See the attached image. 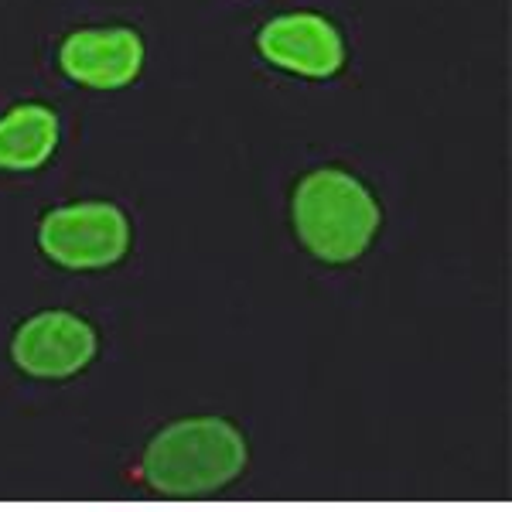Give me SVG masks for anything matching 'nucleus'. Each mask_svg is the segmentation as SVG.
Segmentation results:
<instances>
[{"mask_svg": "<svg viewBox=\"0 0 512 512\" xmlns=\"http://www.w3.org/2000/svg\"><path fill=\"white\" fill-rule=\"evenodd\" d=\"M246 468V441L229 420L192 417L164 427L147 444L144 478L154 492L188 499L229 485Z\"/></svg>", "mask_w": 512, "mask_h": 512, "instance_id": "nucleus-1", "label": "nucleus"}, {"mask_svg": "<svg viewBox=\"0 0 512 512\" xmlns=\"http://www.w3.org/2000/svg\"><path fill=\"white\" fill-rule=\"evenodd\" d=\"M294 226L315 256L328 263H349L376 236L379 205L359 178L338 168H321L297 185Z\"/></svg>", "mask_w": 512, "mask_h": 512, "instance_id": "nucleus-2", "label": "nucleus"}, {"mask_svg": "<svg viewBox=\"0 0 512 512\" xmlns=\"http://www.w3.org/2000/svg\"><path fill=\"white\" fill-rule=\"evenodd\" d=\"M41 250L69 270H99L127 253V216L110 202H79L48 212L38 229Z\"/></svg>", "mask_w": 512, "mask_h": 512, "instance_id": "nucleus-3", "label": "nucleus"}, {"mask_svg": "<svg viewBox=\"0 0 512 512\" xmlns=\"http://www.w3.org/2000/svg\"><path fill=\"white\" fill-rule=\"evenodd\" d=\"M11 352L28 376L65 379L89 366L96 355V332L69 311H45L18 328Z\"/></svg>", "mask_w": 512, "mask_h": 512, "instance_id": "nucleus-4", "label": "nucleus"}, {"mask_svg": "<svg viewBox=\"0 0 512 512\" xmlns=\"http://www.w3.org/2000/svg\"><path fill=\"white\" fill-rule=\"evenodd\" d=\"M260 52L280 69L311 79H328L342 69V35L318 14H284L260 31Z\"/></svg>", "mask_w": 512, "mask_h": 512, "instance_id": "nucleus-5", "label": "nucleus"}, {"mask_svg": "<svg viewBox=\"0 0 512 512\" xmlns=\"http://www.w3.org/2000/svg\"><path fill=\"white\" fill-rule=\"evenodd\" d=\"M144 65V41L130 28L76 31L62 45V69L82 86L120 89L137 79Z\"/></svg>", "mask_w": 512, "mask_h": 512, "instance_id": "nucleus-6", "label": "nucleus"}, {"mask_svg": "<svg viewBox=\"0 0 512 512\" xmlns=\"http://www.w3.org/2000/svg\"><path fill=\"white\" fill-rule=\"evenodd\" d=\"M59 144V117L48 106H14L0 120V168L35 171L55 154Z\"/></svg>", "mask_w": 512, "mask_h": 512, "instance_id": "nucleus-7", "label": "nucleus"}]
</instances>
